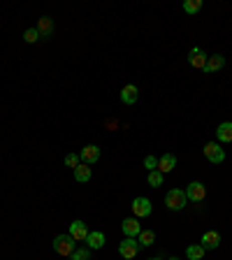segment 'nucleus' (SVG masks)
<instances>
[{
	"instance_id": "f257e3e1",
	"label": "nucleus",
	"mask_w": 232,
	"mask_h": 260,
	"mask_svg": "<svg viewBox=\"0 0 232 260\" xmlns=\"http://www.w3.org/2000/svg\"><path fill=\"white\" fill-rule=\"evenodd\" d=\"M165 205H167V209H172V212H181L183 207L188 205L186 191H181V188H172V191H167Z\"/></svg>"
},
{
	"instance_id": "f03ea898",
	"label": "nucleus",
	"mask_w": 232,
	"mask_h": 260,
	"mask_svg": "<svg viewBox=\"0 0 232 260\" xmlns=\"http://www.w3.org/2000/svg\"><path fill=\"white\" fill-rule=\"evenodd\" d=\"M74 248H77V242H74L70 235H58L54 239V251L58 255H65V258H70Z\"/></svg>"
},
{
	"instance_id": "7ed1b4c3",
	"label": "nucleus",
	"mask_w": 232,
	"mask_h": 260,
	"mask_svg": "<svg viewBox=\"0 0 232 260\" xmlns=\"http://www.w3.org/2000/svg\"><path fill=\"white\" fill-rule=\"evenodd\" d=\"M204 158H207L209 163H216V165H220L223 160H225V149L218 144V142H207L204 144Z\"/></svg>"
},
{
	"instance_id": "20e7f679",
	"label": "nucleus",
	"mask_w": 232,
	"mask_h": 260,
	"mask_svg": "<svg viewBox=\"0 0 232 260\" xmlns=\"http://www.w3.org/2000/svg\"><path fill=\"white\" fill-rule=\"evenodd\" d=\"M130 207H133L135 218H147V216L153 214V205H151V200L149 198H135Z\"/></svg>"
},
{
	"instance_id": "39448f33",
	"label": "nucleus",
	"mask_w": 232,
	"mask_h": 260,
	"mask_svg": "<svg viewBox=\"0 0 232 260\" xmlns=\"http://www.w3.org/2000/svg\"><path fill=\"white\" fill-rule=\"evenodd\" d=\"M140 242L137 239H133V237H126L121 244H119V253H121V258H126V260H133L135 255L140 253Z\"/></svg>"
},
{
	"instance_id": "423d86ee",
	"label": "nucleus",
	"mask_w": 232,
	"mask_h": 260,
	"mask_svg": "<svg viewBox=\"0 0 232 260\" xmlns=\"http://www.w3.org/2000/svg\"><path fill=\"white\" fill-rule=\"evenodd\" d=\"M186 198H188L190 202H202V200L207 198V186L202 182H190L188 186H186Z\"/></svg>"
},
{
	"instance_id": "0eeeda50",
	"label": "nucleus",
	"mask_w": 232,
	"mask_h": 260,
	"mask_svg": "<svg viewBox=\"0 0 232 260\" xmlns=\"http://www.w3.org/2000/svg\"><path fill=\"white\" fill-rule=\"evenodd\" d=\"M207 58H209V54L204 51V49H200V47H193V49H190V54H188L190 67H197V70H202V67L207 65Z\"/></svg>"
},
{
	"instance_id": "6e6552de",
	"label": "nucleus",
	"mask_w": 232,
	"mask_h": 260,
	"mask_svg": "<svg viewBox=\"0 0 232 260\" xmlns=\"http://www.w3.org/2000/svg\"><path fill=\"white\" fill-rule=\"evenodd\" d=\"M79 160L86 165H93V163H98L100 160V146L98 144H86L84 149H81L79 153Z\"/></svg>"
},
{
	"instance_id": "1a4fd4ad",
	"label": "nucleus",
	"mask_w": 232,
	"mask_h": 260,
	"mask_svg": "<svg viewBox=\"0 0 232 260\" xmlns=\"http://www.w3.org/2000/svg\"><path fill=\"white\" fill-rule=\"evenodd\" d=\"M121 230H123V235L126 237H133V239H137V237H140V232L144 228H142V223H140V218H126V221H123L121 223Z\"/></svg>"
},
{
	"instance_id": "9d476101",
	"label": "nucleus",
	"mask_w": 232,
	"mask_h": 260,
	"mask_svg": "<svg viewBox=\"0 0 232 260\" xmlns=\"http://www.w3.org/2000/svg\"><path fill=\"white\" fill-rule=\"evenodd\" d=\"M88 232H91V230L86 228L84 221H72V223H70V232H67V235L72 237L74 242H86Z\"/></svg>"
},
{
	"instance_id": "9b49d317",
	"label": "nucleus",
	"mask_w": 232,
	"mask_h": 260,
	"mask_svg": "<svg viewBox=\"0 0 232 260\" xmlns=\"http://www.w3.org/2000/svg\"><path fill=\"white\" fill-rule=\"evenodd\" d=\"M200 244L204 246V251H214V248L220 246V235L216 232V230H207V232L202 235Z\"/></svg>"
},
{
	"instance_id": "f8f14e48",
	"label": "nucleus",
	"mask_w": 232,
	"mask_h": 260,
	"mask_svg": "<svg viewBox=\"0 0 232 260\" xmlns=\"http://www.w3.org/2000/svg\"><path fill=\"white\" fill-rule=\"evenodd\" d=\"M225 67V56L223 54H214V56H209L207 58V65L202 67L207 74H211V72H218V70H223Z\"/></svg>"
},
{
	"instance_id": "ddd939ff",
	"label": "nucleus",
	"mask_w": 232,
	"mask_h": 260,
	"mask_svg": "<svg viewBox=\"0 0 232 260\" xmlns=\"http://www.w3.org/2000/svg\"><path fill=\"white\" fill-rule=\"evenodd\" d=\"M35 28L40 31V37H42V40H49V37L54 35V19H51V17H42L40 21H37Z\"/></svg>"
},
{
	"instance_id": "4468645a",
	"label": "nucleus",
	"mask_w": 232,
	"mask_h": 260,
	"mask_svg": "<svg viewBox=\"0 0 232 260\" xmlns=\"http://www.w3.org/2000/svg\"><path fill=\"white\" fill-rule=\"evenodd\" d=\"M177 167V156H172V153H163L158 158V172L160 175H167L172 169Z\"/></svg>"
},
{
	"instance_id": "2eb2a0df",
	"label": "nucleus",
	"mask_w": 232,
	"mask_h": 260,
	"mask_svg": "<svg viewBox=\"0 0 232 260\" xmlns=\"http://www.w3.org/2000/svg\"><path fill=\"white\" fill-rule=\"evenodd\" d=\"M216 139H218V144L232 142V121H223L218 128H216Z\"/></svg>"
},
{
	"instance_id": "dca6fc26",
	"label": "nucleus",
	"mask_w": 232,
	"mask_h": 260,
	"mask_svg": "<svg viewBox=\"0 0 232 260\" xmlns=\"http://www.w3.org/2000/svg\"><path fill=\"white\" fill-rule=\"evenodd\" d=\"M137 98H140V91H137V86L135 84H128L121 89V103L123 105H135L137 103Z\"/></svg>"
},
{
	"instance_id": "f3484780",
	"label": "nucleus",
	"mask_w": 232,
	"mask_h": 260,
	"mask_svg": "<svg viewBox=\"0 0 232 260\" xmlns=\"http://www.w3.org/2000/svg\"><path fill=\"white\" fill-rule=\"evenodd\" d=\"M91 177H93V172H91V165H86V163H79L77 167H74V179L79 184H86V182H91Z\"/></svg>"
},
{
	"instance_id": "a211bd4d",
	"label": "nucleus",
	"mask_w": 232,
	"mask_h": 260,
	"mask_svg": "<svg viewBox=\"0 0 232 260\" xmlns=\"http://www.w3.org/2000/svg\"><path fill=\"white\" fill-rule=\"evenodd\" d=\"M86 244H88V248H102L104 246V232H100V230H95V232H88V237H86Z\"/></svg>"
},
{
	"instance_id": "6ab92c4d",
	"label": "nucleus",
	"mask_w": 232,
	"mask_h": 260,
	"mask_svg": "<svg viewBox=\"0 0 232 260\" xmlns=\"http://www.w3.org/2000/svg\"><path fill=\"white\" fill-rule=\"evenodd\" d=\"M204 253H207V251H204L202 244H190V246L186 248V258L188 260H202L204 258Z\"/></svg>"
},
{
	"instance_id": "aec40b11",
	"label": "nucleus",
	"mask_w": 232,
	"mask_h": 260,
	"mask_svg": "<svg viewBox=\"0 0 232 260\" xmlns=\"http://www.w3.org/2000/svg\"><path fill=\"white\" fill-rule=\"evenodd\" d=\"M137 242H140V246H151V244L156 242V232H153V230H142Z\"/></svg>"
},
{
	"instance_id": "412c9836",
	"label": "nucleus",
	"mask_w": 232,
	"mask_h": 260,
	"mask_svg": "<svg viewBox=\"0 0 232 260\" xmlns=\"http://www.w3.org/2000/svg\"><path fill=\"white\" fill-rule=\"evenodd\" d=\"M202 10V0H183V12L186 14H197Z\"/></svg>"
},
{
	"instance_id": "4be33fe9",
	"label": "nucleus",
	"mask_w": 232,
	"mask_h": 260,
	"mask_svg": "<svg viewBox=\"0 0 232 260\" xmlns=\"http://www.w3.org/2000/svg\"><path fill=\"white\" fill-rule=\"evenodd\" d=\"M70 260H91V248H84V246H77L70 255Z\"/></svg>"
},
{
	"instance_id": "5701e85b",
	"label": "nucleus",
	"mask_w": 232,
	"mask_h": 260,
	"mask_svg": "<svg viewBox=\"0 0 232 260\" xmlns=\"http://www.w3.org/2000/svg\"><path fill=\"white\" fill-rule=\"evenodd\" d=\"M147 182H149V186H153V188H158V186H163V175H160L158 169H153V172H149V177H147Z\"/></svg>"
},
{
	"instance_id": "b1692460",
	"label": "nucleus",
	"mask_w": 232,
	"mask_h": 260,
	"mask_svg": "<svg viewBox=\"0 0 232 260\" xmlns=\"http://www.w3.org/2000/svg\"><path fill=\"white\" fill-rule=\"evenodd\" d=\"M24 40H26L28 44L37 42V40H40V31H37V28H28V31L24 33Z\"/></svg>"
},
{
	"instance_id": "393cba45",
	"label": "nucleus",
	"mask_w": 232,
	"mask_h": 260,
	"mask_svg": "<svg viewBox=\"0 0 232 260\" xmlns=\"http://www.w3.org/2000/svg\"><path fill=\"white\" fill-rule=\"evenodd\" d=\"M144 167H147L149 172L158 169V158H156V156H147V158H144Z\"/></svg>"
},
{
	"instance_id": "a878e982",
	"label": "nucleus",
	"mask_w": 232,
	"mask_h": 260,
	"mask_svg": "<svg viewBox=\"0 0 232 260\" xmlns=\"http://www.w3.org/2000/svg\"><path fill=\"white\" fill-rule=\"evenodd\" d=\"M79 163H81V160H79V156H77V153H67V156H65V165H67V167L74 169Z\"/></svg>"
},
{
	"instance_id": "bb28decb",
	"label": "nucleus",
	"mask_w": 232,
	"mask_h": 260,
	"mask_svg": "<svg viewBox=\"0 0 232 260\" xmlns=\"http://www.w3.org/2000/svg\"><path fill=\"white\" fill-rule=\"evenodd\" d=\"M149 260H163V258H149Z\"/></svg>"
},
{
	"instance_id": "cd10ccee",
	"label": "nucleus",
	"mask_w": 232,
	"mask_h": 260,
	"mask_svg": "<svg viewBox=\"0 0 232 260\" xmlns=\"http://www.w3.org/2000/svg\"><path fill=\"white\" fill-rule=\"evenodd\" d=\"M170 260H179V258H174V255H172V258H170Z\"/></svg>"
}]
</instances>
